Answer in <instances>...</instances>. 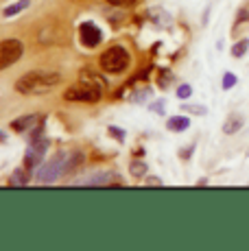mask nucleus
Here are the masks:
<instances>
[{
    "label": "nucleus",
    "instance_id": "1",
    "mask_svg": "<svg viewBox=\"0 0 249 251\" xmlns=\"http://www.w3.org/2000/svg\"><path fill=\"white\" fill-rule=\"evenodd\" d=\"M61 83V75L59 72H49V70H33L22 75L16 81V90L18 94L25 96H40L44 92H49L52 88Z\"/></svg>",
    "mask_w": 249,
    "mask_h": 251
},
{
    "label": "nucleus",
    "instance_id": "2",
    "mask_svg": "<svg viewBox=\"0 0 249 251\" xmlns=\"http://www.w3.org/2000/svg\"><path fill=\"white\" fill-rule=\"evenodd\" d=\"M73 157H75V155H70V153H64V151H61V153H55V155H52L49 162L42 164V168L37 171V175H35L37 183H42V186L55 183V181L59 179V177L70 168V164H75Z\"/></svg>",
    "mask_w": 249,
    "mask_h": 251
},
{
    "label": "nucleus",
    "instance_id": "3",
    "mask_svg": "<svg viewBox=\"0 0 249 251\" xmlns=\"http://www.w3.org/2000/svg\"><path fill=\"white\" fill-rule=\"evenodd\" d=\"M103 88L105 85L100 81H90V75L88 72H81V83L79 85H73L68 92H66V100H76V103H97L103 96Z\"/></svg>",
    "mask_w": 249,
    "mask_h": 251
},
{
    "label": "nucleus",
    "instance_id": "4",
    "mask_svg": "<svg viewBox=\"0 0 249 251\" xmlns=\"http://www.w3.org/2000/svg\"><path fill=\"white\" fill-rule=\"evenodd\" d=\"M129 66V52L123 46H112L100 55V68L109 75H118Z\"/></svg>",
    "mask_w": 249,
    "mask_h": 251
},
{
    "label": "nucleus",
    "instance_id": "5",
    "mask_svg": "<svg viewBox=\"0 0 249 251\" xmlns=\"http://www.w3.org/2000/svg\"><path fill=\"white\" fill-rule=\"evenodd\" d=\"M22 42L20 40H2L0 42V70L13 66L16 61H20L22 57Z\"/></svg>",
    "mask_w": 249,
    "mask_h": 251
},
{
    "label": "nucleus",
    "instance_id": "6",
    "mask_svg": "<svg viewBox=\"0 0 249 251\" xmlns=\"http://www.w3.org/2000/svg\"><path fill=\"white\" fill-rule=\"evenodd\" d=\"M79 40L83 46L88 48H97L100 44V40H103V33H100V28L97 26V24L92 22H85L79 26Z\"/></svg>",
    "mask_w": 249,
    "mask_h": 251
},
{
    "label": "nucleus",
    "instance_id": "7",
    "mask_svg": "<svg viewBox=\"0 0 249 251\" xmlns=\"http://www.w3.org/2000/svg\"><path fill=\"white\" fill-rule=\"evenodd\" d=\"M46 140H33L31 147H28L26 155H25V168L26 171H31V168H35L37 164H42L44 160V153H46Z\"/></svg>",
    "mask_w": 249,
    "mask_h": 251
},
{
    "label": "nucleus",
    "instance_id": "8",
    "mask_svg": "<svg viewBox=\"0 0 249 251\" xmlns=\"http://www.w3.org/2000/svg\"><path fill=\"white\" fill-rule=\"evenodd\" d=\"M112 181H121V179H118V175H114V173H100V175L90 177V179L83 183L85 186H107V183H112Z\"/></svg>",
    "mask_w": 249,
    "mask_h": 251
},
{
    "label": "nucleus",
    "instance_id": "9",
    "mask_svg": "<svg viewBox=\"0 0 249 251\" xmlns=\"http://www.w3.org/2000/svg\"><path fill=\"white\" fill-rule=\"evenodd\" d=\"M42 118H37V116H25V118H18L11 123V129H16V131H26V129H35L33 125L40 123Z\"/></svg>",
    "mask_w": 249,
    "mask_h": 251
},
{
    "label": "nucleus",
    "instance_id": "10",
    "mask_svg": "<svg viewBox=\"0 0 249 251\" xmlns=\"http://www.w3.org/2000/svg\"><path fill=\"white\" fill-rule=\"evenodd\" d=\"M31 4V0H18V2H13V4H9L7 9L2 11V16L4 18H11V16H18V13H22L25 9Z\"/></svg>",
    "mask_w": 249,
    "mask_h": 251
},
{
    "label": "nucleus",
    "instance_id": "11",
    "mask_svg": "<svg viewBox=\"0 0 249 251\" xmlns=\"http://www.w3.org/2000/svg\"><path fill=\"white\" fill-rule=\"evenodd\" d=\"M190 127V120L188 118H184V116H173V118L169 120V129L171 131H186V129Z\"/></svg>",
    "mask_w": 249,
    "mask_h": 251
},
{
    "label": "nucleus",
    "instance_id": "12",
    "mask_svg": "<svg viewBox=\"0 0 249 251\" xmlns=\"http://www.w3.org/2000/svg\"><path fill=\"white\" fill-rule=\"evenodd\" d=\"M241 127H243V118H241V116H229L227 123L223 125V131L229 136V133H236Z\"/></svg>",
    "mask_w": 249,
    "mask_h": 251
},
{
    "label": "nucleus",
    "instance_id": "13",
    "mask_svg": "<svg viewBox=\"0 0 249 251\" xmlns=\"http://www.w3.org/2000/svg\"><path fill=\"white\" fill-rule=\"evenodd\" d=\"M247 50H249V40H241V42H236V44L232 46V55L234 57H243Z\"/></svg>",
    "mask_w": 249,
    "mask_h": 251
},
{
    "label": "nucleus",
    "instance_id": "14",
    "mask_svg": "<svg viewBox=\"0 0 249 251\" xmlns=\"http://www.w3.org/2000/svg\"><path fill=\"white\" fill-rule=\"evenodd\" d=\"M129 171H131V175L133 177H142L147 173V164H142V162H133L131 166H129Z\"/></svg>",
    "mask_w": 249,
    "mask_h": 251
},
{
    "label": "nucleus",
    "instance_id": "15",
    "mask_svg": "<svg viewBox=\"0 0 249 251\" xmlns=\"http://www.w3.org/2000/svg\"><path fill=\"white\" fill-rule=\"evenodd\" d=\"M25 171H26V168H25ZM25 171H18V173H13V177H11V183H16V186H25V183H26V179H28Z\"/></svg>",
    "mask_w": 249,
    "mask_h": 251
},
{
    "label": "nucleus",
    "instance_id": "16",
    "mask_svg": "<svg viewBox=\"0 0 249 251\" xmlns=\"http://www.w3.org/2000/svg\"><path fill=\"white\" fill-rule=\"evenodd\" d=\"M236 85V75H232V72H225L223 75V90H229Z\"/></svg>",
    "mask_w": 249,
    "mask_h": 251
},
{
    "label": "nucleus",
    "instance_id": "17",
    "mask_svg": "<svg viewBox=\"0 0 249 251\" xmlns=\"http://www.w3.org/2000/svg\"><path fill=\"white\" fill-rule=\"evenodd\" d=\"M190 94H193V88H190V85H179V90H177V96H179L181 100L190 99Z\"/></svg>",
    "mask_w": 249,
    "mask_h": 251
},
{
    "label": "nucleus",
    "instance_id": "18",
    "mask_svg": "<svg viewBox=\"0 0 249 251\" xmlns=\"http://www.w3.org/2000/svg\"><path fill=\"white\" fill-rule=\"evenodd\" d=\"M184 112H193V114H197V116H203L208 109L201 107V105H184Z\"/></svg>",
    "mask_w": 249,
    "mask_h": 251
},
{
    "label": "nucleus",
    "instance_id": "19",
    "mask_svg": "<svg viewBox=\"0 0 249 251\" xmlns=\"http://www.w3.org/2000/svg\"><path fill=\"white\" fill-rule=\"evenodd\" d=\"M112 7H129V4H136L138 0H107Z\"/></svg>",
    "mask_w": 249,
    "mask_h": 251
},
{
    "label": "nucleus",
    "instance_id": "20",
    "mask_svg": "<svg viewBox=\"0 0 249 251\" xmlns=\"http://www.w3.org/2000/svg\"><path fill=\"white\" fill-rule=\"evenodd\" d=\"M147 183H149V186H162V181L157 179V177H151V179L147 181Z\"/></svg>",
    "mask_w": 249,
    "mask_h": 251
},
{
    "label": "nucleus",
    "instance_id": "21",
    "mask_svg": "<svg viewBox=\"0 0 249 251\" xmlns=\"http://www.w3.org/2000/svg\"><path fill=\"white\" fill-rule=\"evenodd\" d=\"M153 109H155L157 114H162V109H164V103H155V105H153Z\"/></svg>",
    "mask_w": 249,
    "mask_h": 251
},
{
    "label": "nucleus",
    "instance_id": "22",
    "mask_svg": "<svg viewBox=\"0 0 249 251\" xmlns=\"http://www.w3.org/2000/svg\"><path fill=\"white\" fill-rule=\"evenodd\" d=\"M2 140H4V133H0V142H2Z\"/></svg>",
    "mask_w": 249,
    "mask_h": 251
}]
</instances>
